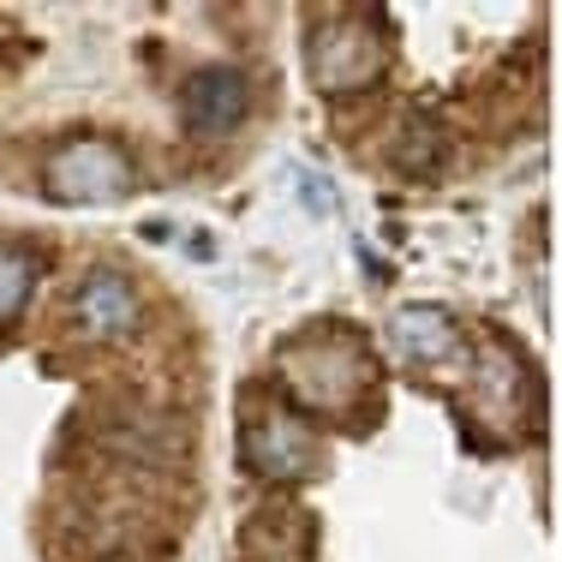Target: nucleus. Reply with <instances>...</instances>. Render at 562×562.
Listing matches in <instances>:
<instances>
[{
  "label": "nucleus",
  "instance_id": "f257e3e1",
  "mask_svg": "<svg viewBox=\"0 0 562 562\" xmlns=\"http://www.w3.org/2000/svg\"><path fill=\"white\" fill-rule=\"evenodd\" d=\"M276 383L293 401V413H324L347 419L378 383V359L359 329L347 324H312L305 336L276 347Z\"/></svg>",
  "mask_w": 562,
  "mask_h": 562
},
{
  "label": "nucleus",
  "instance_id": "f03ea898",
  "mask_svg": "<svg viewBox=\"0 0 562 562\" xmlns=\"http://www.w3.org/2000/svg\"><path fill=\"white\" fill-rule=\"evenodd\" d=\"M390 66V43H383V24L371 12L336 7V12H312V31H305V72L324 97H353L371 90Z\"/></svg>",
  "mask_w": 562,
  "mask_h": 562
},
{
  "label": "nucleus",
  "instance_id": "7ed1b4c3",
  "mask_svg": "<svg viewBox=\"0 0 562 562\" xmlns=\"http://www.w3.org/2000/svg\"><path fill=\"white\" fill-rule=\"evenodd\" d=\"M138 186V162L114 138H66L43 156V192L55 204H120Z\"/></svg>",
  "mask_w": 562,
  "mask_h": 562
},
{
  "label": "nucleus",
  "instance_id": "20e7f679",
  "mask_svg": "<svg viewBox=\"0 0 562 562\" xmlns=\"http://www.w3.org/2000/svg\"><path fill=\"white\" fill-rule=\"evenodd\" d=\"M239 461L270 485H300L324 467V443L293 407H258L239 425Z\"/></svg>",
  "mask_w": 562,
  "mask_h": 562
},
{
  "label": "nucleus",
  "instance_id": "39448f33",
  "mask_svg": "<svg viewBox=\"0 0 562 562\" xmlns=\"http://www.w3.org/2000/svg\"><path fill=\"white\" fill-rule=\"evenodd\" d=\"M251 114V85L239 66H198L180 85V120L198 138H227Z\"/></svg>",
  "mask_w": 562,
  "mask_h": 562
},
{
  "label": "nucleus",
  "instance_id": "423d86ee",
  "mask_svg": "<svg viewBox=\"0 0 562 562\" xmlns=\"http://www.w3.org/2000/svg\"><path fill=\"white\" fill-rule=\"evenodd\" d=\"M138 288H132L120 270H90L85 281L72 288V329L85 341L109 347V341H126L138 329Z\"/></svg>",
  "mask_w": 562,
  "mask_h": 562
},
{
  "label": "nucleus",
  "instance_id": "0eeeda50",
  "mask_svg": "<svg viewBox=\"0 0 562 562\" xmlns=\"http://www.w3.org/2000/svg\"><path fill=\"white\" fill-rule=\"evenodd\" d=\"M467 329L454 324L443 305H401L390 317V347L407 366H449L454 353H461Z\"/></svg>",
  "mask_w": 562,
  "mask_h": 562
},
{
  "label": "nucleus",
  "instance_id": "6e6552de",
  "mask_svg": "<svg viewBox=\"0 0 562 562\" xmlns=\"http://www.w3.org/2000/svg\"><path fill=\"white\" fill-rule=\"evenodd\" d=\"M312 515L305 508H258L239 532V557L246 562H312Z\"/></svg>",
  "mask_w": 562,
  "mask_h": 562
},
{
  "label": "nucleus",
  "instance_id": "1a4fd4ad",
  "mask_svg": "<svg viewBox=\"0 0 562 562\" xmlns=\"http://www.w3.org/2000/svg\"><path fill=\"white\" fill-rule=\"evenodd\" d=\"M520 359H515V347L508 341H485L479 347V378H473V390H479V413H491V419H515L520 413Z\"/></svg>",
  "mask_w": 562,
  "mask_h": 562
},
{
  "label": "nucleus",
  "instance_id": "9d476101",
  "mask_svg": "<svg viewBox=\"0 0 562 562\" xmlns=\"http://www.w3.org/2000/svg\"><path fill=\"white\" fill-rule=\"evenodd\" d=\"M36 276H43L36 251H24V246H12V239H0V324H12V317L31 305Z\"/></svg>",
  "mask_w": 562,
  "mask_h": 562
}]
</instances>
